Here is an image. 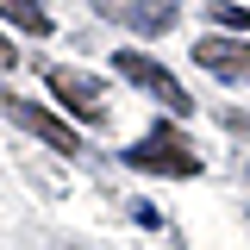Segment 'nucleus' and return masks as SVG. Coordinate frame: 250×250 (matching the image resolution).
<instances>
[{
  "label": "nucleus",
  "instance_id": "0eeeda50",
  "mask_svg": "<svg viewBox=\"0 0 250 250\" xmlns=\"http://www.w3.org/2000/svg\"><path fill=\"white\" fill-rule=\"evenodd\" d=\"M0 19H13V25L31 31V38H50V13H44V0H0Z\"/></svg>",
  "mask_w": 250,
  "mask_h": 250
},
{
  "label": "nucleus",
  "instance_id": "6e6552de",
  "mask_svg": "<svg viewBox=\"0 0 250 250\" xmlns=\"http://www.w3.org/2000/svg\"><path fill=\"white\" fill-rule=\"evenodd\" d=\"M207 13H213L219 25H231V31H250V6H238V0H213Z\"/></svg>",
  "mask_w": 250,
  "mask_h": 250
},
{
  "label": "nucleus",
  "instance_id": "423d86ee",
  "mask_svg": "<svg viewBox=\"0 0 250 250\" xmlns=\"http://www.w3.org/2000/svg\"><path fill=\"white\" fill-rule=\"evenodd\" d=\"M194 62L207 75H219V82H250V44H231V38H200Z\"/></svg>",
  "mask_w": 250,
  "mask_h": 250
},
{
  "label": "nucleus",
  "instance_id": "f03ea898",
  "mask_svg": "<svg viewBox=\"0 0 250 250\" xmlns=\"http://www.w3.org/2000/svg\"><path fill=\"white\" fill-rule=\"evenodd\" d=\"M113 69H119L125 82H138V88H150L156 100L169 106V113H194V100H188V88L175 82V75H169V69H163V62H150L144 50H119V57H113Z\"/></svg>",
  "mask_w": 250,
  "mask_h": 250
},
{
  "label": "nucleus",
  "instance_id": "7ed1b4c3",
  "mask_svg": "<svg viewBox=\"0 0 250 250\" xmlns=\"http://www.w3.org/2000/svg\"><path fill=\"white\" fill-rule=\"evenodd\" d=\"M100 19H113L125 31H144V38H163V31L182 19V0H94Z\"/></svg>",
  "mask_w": 250,
  "mask_h": 250
},
{
  "label": "nucleus",
  "instance_id": "39448f33",
  "mask_svg": "<svg viewBox=\"0 0 250 250\" xmlns=\"http://www.w3.org/2000/svg\"><path fill=\"white\" fill-rule=\"evenodd\" d=\"M6 100V113L25 125L31 138H44L50 150H62V156H82V138H75V125H62L57 113H44V106H31V100H19V94H0Z\"/></svg>",
  "mask_w": 250,
  "mask_h": 250
},
{
  "label": "nucleus",
  "instance_id": "f257e3e1",
  "mask_svg": "<svg viewBox=\"0 0 250 250\" xmlns=\"http://www.w3.org/2000/svg\"><path fill=\"white\" fill-rule=\"evenodd\" d=\"M125 163H131V169H144V175H175V182L200 175V150L188 144L175 125H150V131L125 150Z\"/></svg>",
  "mask_w": 250,
  "mask_h": 250
},
{
  "label": "nucleus",
  "instance_id": "1a4fd4ad",
  "mask_svg": "<svg viewBox=\"0 0 250 250\" xmlns=\"http://www.w3.org/2000/svg\"><path fill=\"white\" fill-rule=\"evenodd\" d=\"M13 62H19V50H13V44L0 38V69H13Z\"/></svg>",
  "mask_w": 250,
  "mask_h": 250
},
{
  "label": "nucleus",
  "instance_id": "20e7f679",
  "mask_svg": "<svg viewBox=\"0 0 250 250\" xmlns=\"http://www.w3.org/2000/svg\"><path fill=\"white\" fill-rule=\"evenodd\" d=\"M44 82H50V94H57L75 119H106V94H100L94 75H82V69H50L44 62Z\"/></svg>",
  "mask_w": 250,
  "mask_h": 250
}]
</instances>
